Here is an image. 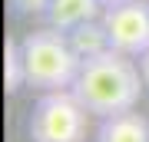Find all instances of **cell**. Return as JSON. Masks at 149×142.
<instances>
[{"mask_svg":"<svg viewBox=\"0 0 149 142\" xmlns=\"http://www.w3.org/2000/svg\"><path fill=\"white\" fill-rule=\"evenodd\" d=\"M146 83L139 73V60L123 50H103L96 56L83 60L80 76L73 83V93L93 116H113V112L136 109Z\"/></svg>","mask_w":149,"mask_h":142,"instance_id":"1","label":"cell"},{"mask_svg":"<svg viewBox=\"0 0 149 142\" xmlns=\"http://www.w3.org/2000/svg\"><path fill=\"white\" fill-rule=\"evenodd\" d=\"M20 50H23V66H27V86L40 93L73 89L83 60L63 30H56V26L30 30L20 40Z\"/></svg>","mask_w":149,"mask_h":142,"instance_id":"2","label":"cell"},{"mask_svg":"<svg viewBox=\"0 0 149 142\" xmlns=\"http://www.w3.org/2000/svg\"><path fill=\"white\" fill-rule=\"evenodd\" d=\"M90 116L73 89H50L33 103L27 129L33 142H86Z\"/></svg>","mask_w":149,"mask_h":142,"instance_id":"3","label":"cell"},{"mask_svg":"<svg viewBox=\"0 0 149 142\" xmlns=\"http://www.w3.org/2000/svg\"><path fill=\"white\" fill-rule=\"evenodd\" d=\"M103 23L109 33V46L129 56H143L149 50V0H126L116 7H103Z\"/></svg>","mask_w":149,"mask_h":142,"instance_id":"4","label":"cell"},{"mask_svg":"<svg viewBox=\"0 0 149 142\" xmlns=\"http://www.w3.org/2000/svg\"><path fill=\"white\" fill-rule=\"evenodd\" d=\"M96 142H149V119L136 109L103 116L96 129Z\"/></svg>","mask_w":149,"mask_h":142,"instance_id":"5","label":"cell"},{"mask_svg":"<svg viewBox=\"0 0 149 142\" xmlns=\"http://www.w3.org/2000/svg\"><path fill=\"white\" fill-rule=\"evenodd\" d=\"M96 17H103L100 0H50L43 20H47V26H56V30L70 33L73 26H80L86 20H96Z\"/></svg>","mask_w":149,"mask_h":142,"instance_id":"6","label":"cell"},{"mask_svg":"<svg viewBox=\"0 0 149 142\" xmlns=\"http://www.w3.org/2000/svg\"><path fill=\"white\" fill-rule=\"evenodd\" d=\"M66 37H70V43H73V50L80 53V60H90V56H96V53L109 50V33H106V23H103L100 17L73 26Z\"/></svg>","mask_w":149,"mask_h":142,"instance_id":"7","label":"cell"},{"mask_svg":"<svg viewBox=\"0 0 149 142\" xmlns=\"http://www.w3.org/2000/svg\"><path fill=\"white\" fill-rule=\"evenodd\" d=\"M3 86L7 93H20L27 86V66H23V50L20 40H7L3 43Z\"/></svg>","mask_w":149,"mask_h":142,"instance_id":"8","label":"cell"},{"mask_svg":"<svg viewBox=\"0 0 149 142\" xmlns=\"http://www.w3.org/2000/svg\"><path fill=\"white\" fill-rule=\"evenodd\" d=\"M10 7L20 17H43L50 7V0H10Z\"/></svg>","mask_w":149,"mask_h":142,"instance_id":"9","label":"cell"},{"mask_svg":"<svg viewBox=\"0 0 149 142\" xmlns=\"http://www.w3.org/2000/svg\"><path fill=\"white\" fill-rule=\"evenodd\" d=\"M136 60H139V73H143V83H146V93H149V50Z\"/></svg>","mask_w":149,"mask_h":142,"instance_id":"10","label":"cell"},{"mask_svg":"<svg viewBox=\"0 0 149 142\" xmlns=\"http://www.w3.org/2000/svg\"><path fill=\"white\" fill-rule=\"evenodd\" d=\"M103 7H116V3H126V0H100Z\"/></svg>","mask_w":149,"mask_h":142,"instance_id":"11","label":"cell"}]
</instances>
